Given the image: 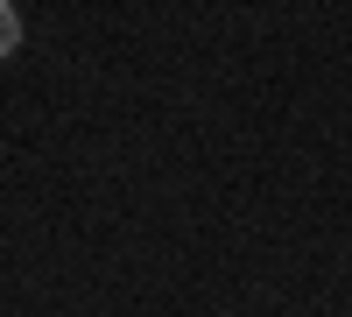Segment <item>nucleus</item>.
<instances>
[{
    "label": "nucleus",
    "instance_id": "obj_1",
    "mask_svg": "<svg viewBox=\"0 0 352 317\" xmlns=\"http://www.w3.org/2000/svg\"><path fill=\"white\" fill-rule=\"evenodd\" d=\"M21 50V14H14V0H0V64Z\"/></svg>",
    "mask_w": 352,
    "mask_h": 317
}]
</instances>
